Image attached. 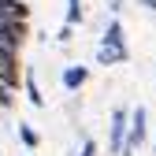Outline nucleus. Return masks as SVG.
Masks as SVG:
<instances>
[{
  "label": "nucleus",
  "mask_w": 156,
  "mask_h": 156,
  "mask_svg": "<svg viewBox=\"0 0 156 156\" xmlns=\"http://www.w3.org/2000/svg\"><path fill=\"white\" fill-rule=\"evenodd\" d=\"M145 108H130V126H126V141H123V156H134L138 149H145V138H149V126H145Z\"/></svg>",
  "instance_id": "nucleus-1"
},
{
  "label": "nucleus",
  "mask_w": 156,
  "mask_h": 156,
  "mask_svg": "<svg viewBox=\"0 0 156 156\" xmlns=\"http://www.w3.org/2000/svg\"><path fill=\"white\" fill-rule=\"evenodd\" d=\"M0 82L19 93V86H23V60H19V48L0 45Z\"/></svg>",
  "instance_id": "nucleus-2"
},
{
  "label": "nucleus",
  "mask_w": 156,
  "mask_h": 156,
  "mask_svg": "<svg viewBox=\"0 0 156 156\" xmlns=\"http://www.w3.org/2000/svg\"><path fill=\"white\" fill-rule=\"evenodd\" d=\"M126 126H130V108H115L112 112V123H108V152L112 156H123Z\"/></svg>",
  "instance_id": "nucleus-3"
},
{
  "label": "nucleus",
  "mask_w": 156,
  "mask_h": 156,
  "mask_svg": "<svg viewBox=\"0 0 156 156\" xmlns=\"http://www.w3.org/2000/svg\"><path fill=\"white\" fill-rule=\"evenodd\" d=\"M26 37H30V23H19V19H0V45L23 52Z\"/></svg>",
  "instance_id": "nucleus-4"
},
{
  "label": "nucleus",
  "mask_w": 156,
  "mask_h": 156,
  "mask_svg": "<svg viewBox=\"0 0 156 156\" xmlns=\"http://www.w3.org/2000/svg\"><path fill=\"white\" fill-rule=\"evenodd\" d=\"M60 82H63V89H67V93H78V89L89 82V67H82V63H71V67H63Z\"/></svg>",
  "instance_id": "nucleus-5"
},
{
  "label": "nucleus",
  "mask_w": 156,
  "mask_h": 156,
  "mask_svg": "<svg viewBox=\"0 0 156 156\" xmlns=\"http://www.w3.org/2000/svg\"><path fill=\"white\" fill-rule=\"evenodd\" d=\"M126 60H130V48H112V45L97 48V63H101V67H119Z\"/></svg>",
  "instance_id": "nucleus-6"
},
{
  "label": "nucleus",
  "mask_w": 156,
  "mask_h": 156,
  "mask_svg": "<svg viewBox=\"0 0 156 156\" xmlns=\"http://www.w3.org/2000/svg\"><path fill=\"white\" fill-rule=\"evenodd\" d=\"M0 19H19V23H30V4H26V0H0Z\"/></svg>",
  "instance_id": "nucleus-7"
},
{
  "label": "nucleus",
  "mask_w": 156,
  "mask_h": 156,
  "mask_svg": "<svg viewBox=\"0 0 156 156\" xmlns=\"http://www.w3.org/2000/svg\"><path fill=\"white\" fill-rule=\"evenodd\" d=\"M101 45H112V48H130V45H126V30H123V23H119V19H112V23H108V30H104V37H101Z\"/></svg>",
  "instance_id": "nucleus-8"
},
{
  "label": "nucleus",
  "mask_w": 156,
  "mask_h": 156,
  "mask_svg": "<svg viewBox=\"0 0 156 156\" xmlns=\"http://www.w3.org/2000/svg\"><path fill=\"white\" fill-rule=\"evenodd\" d=\"M23 89H26V101L34 108H45V93H41V86H37V74L34 71H23Z\"/></svg>",
  "instance_id": "nucleus-9"
},
{
  "label": "nucleus",
  "mask_w": 156,
  "mask_h": 156,
  "mask_svg": "<svg viewBox=\"0 0 156 156\" xmlns=\"http://www.w3.org/2000/svg\"><path fill=\"white\" fill-rule=\"evenodd\" d=\"M19 141H23L26 152H37V145H41V134H37L30 123H19Z\"/></svg>",
  "instance_id": "nucleus-10"
},
{
  "label": "nucleus",
  "mask_w": 156,
  "mask_h": 156,
  "mask_svg": "<svg viewBox=\"0 0 156 156\" xmlns=\"http://www.w3.org/2000/svg\"><path fill=\"white\" fill-rule=\"evenodd\" d=\"M86 19V8H82V0H67V11H63V23L67 26H78Z\"/></svg>",
  "instance_id": "nucleus-11"
},
{
  "label": "nucleus",
  "mask_w": 156,
  "mask_h": 156,
  "mask_svg": "<svg viewBox=\"0 0 156 156\" xmlns=\"http://www.w3.org/2000/svg\"><path fill=\"white\" fill-rule=\"evenodd\" d=\"M11 104H15V89H8L0 82V108H11Z\"/></svg>",
  "instance_id": "nucleus-12"
},
{
  "label": "nucleus",
  "mask_w": 156,
  "mask_h": 156,
  "mask_svg": "<svg viewBox=\"0 0 156 156\" xmlns=\"http://www.w3.org/2000/svg\"><path fill=\"white\" fill-rule=\"evenodd\" d=\"M71 37H74V26H60V34H56V41H60V45H71Z\"/></svg>",
  "instance_id": "nucleus-13"
},
{
  "label": "nucleus",
  "mask_w": 156,
  "mask_h": 156,
  "mask_svg": "<svg viewBox=\"0 0 156 156\" xmlns=\"http://www.w3.org/2000/svg\"><path fill=\"white\" fill-rule=\"evenodd\" d=\"M78 156H97V141H93V138H86V141H82V149H78Z\"/></svg>",
  "instance_id": "nucleus-14"
},
{
  "label": "nucleus",
  "mask_w": 156,
  "mask_h": 156,
  "mask_svg": "<svg viewBox=\"0 0 156 156\" xmlns=\"http://www.w3.org/2000/svg\"><path fill=\"white\" fill-rule=\"evenodd\" d=\"M108 11H112V15H119V11H123V0H108Z\"/></svg>",
  "instance_id": "nucleus-15"
},
{
  "label": "nucleus",
  "mask_w": 156,
  "mask_h": 156,
  "mask_svg": "<svg viewBox=\"0 0 156 156\" xmlns=\"http://www.w3.org/2000/svg\"><path fill=\"white\" fill-rule=\"evenodd\" d=\"M138 4H141V8H149V11L156 15V0H138Z\"/></svg>",
  "instance_id": "nucleus-16"
},
{
  "label": "nucleus",
  "mask_w": 156,
  "mask_h": 156,
  "mask_svg": "<svg viewBox=\"0 0 156 156\" xmlns=\"http://www.w3.org/2000/svg\"><path fill=\"white\" fill-rule=\"evenodd\" d=\"M152 152H156V141H152Z\"/></svg>",
  "instance_id": "nucleus-17"
},
{
  "label": "nucleus",
  "mask_w": 156,
  "mask_h": 156,
  "mask_svg": "<svg viewBox=\"0 0 156 156\" xmlns=\"http://www.w3.org/2000/svg\"><path fill=\"white\" fill-rule=\"evenodd\" d=\"M26 156H34V152H26Z\"/></svg>",
  "instance_id": "nucleus-18"
}]
</instances>
